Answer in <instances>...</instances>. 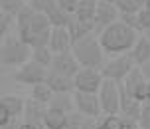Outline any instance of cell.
I'll return each mask as SVG.
<instances>
[{"label":"cell","instance_id":"34","mask_svg":"<svg viewBox=\"0 0 150 129\" xmlns=\"http://www.w3.org/2000/svg\"><path fill=\"white\" fill-rule=\"evenodd\" d=\"M18 129H44V127H38V125H32V123H20Z\"/></svg>","mask_w":150,"mask_h":129},{"label":"cell","instance_id":"12","mask_svg":"<svg viewBox=\"0 0 150 129\" xmlns=\"http://www.w3.org/2000/svg\"><path fill=\"white\" fill-rule=\"evenodd\" d=\"M73 40L69 36L67 28H52V40H50V50L53 54H63L71 52Z\"/></svg>","mask_w":150,"mask_h":129},{"label":"cell","instance_id":"24","mask_svg":"<svg viewBox=\"0 0 150 129\" xmlns=\"http://www.w3.org/2000/svg\"><path fill=\"white\" fill-rule=\"evenodd\" d=\"M26 6L24 0H0V12L10 16H18V12Z\"/></svg>","mask_w":150,"mask_h":129},{"label":"cell","instance_id":"8","mask_svg":"<svg viewBox=\"0 0 150 129\" xmlns=\"http://www.w3.org/2000/svg\"><path fill=\"white\" fill-rule=\"evenodd\" d=\"M73 99H75V111H79L85 117H95V119H99L103 115L101 101H99L97 93H81V91H75Z\"/></svg>","mask_w":150,"mask_h":129},{"label":"cell","instance_id":"29","mask_svg":"<svg viewBox=\"0 0 150 129\" xmlns=\"http://www.w3.org/2000/svg\"><path fill=\"white\" fill-rule=\"evenodd\" d=\"M138 127L150 129V103H142V111H140V117H138Z\"/></svg>","mask_w":150,"mask_h":129},{"label":"cell","instance_id":"9","mask_svg":"<svg viewBox=\"0 0 150 129\" xmlns=\"http://www.w3.org/2000/svg\"><path fill=\"white\" fill-rule=\"evenodd\" d=\"M120 20V10L111 2H103L99 0L97 2V18H95V34H101V32L112 26L115 22Z\"/></svg>","mask_w":150,"mask_h":129},{"label":"cell","instance_id":"7","mask_svg":"<svg viewBox=\"0 0 150 129\" xmlns=\"http://www.w3.org/2000/svg\"><path fill=\"white\" fill-rule=\"evenodd\" d=\"M103 82H105V76H103L101 70L81 68V72L75 76V91H81V93H99Z\"/></svg>","mask_w":150,"mask_h":129},{"label":"cell","instance_id":"6","mask_svg":"<svg viewBox=\"0 0 150 129\" xmlns=\"http://www.w3.org/2000/svg\"><path fill=\"white\" fill-rule=\"evenodd\" d=\"M47 74H50V70H47V68H44V66H40V64H36V62L30 60L28 64H24L22 68H18L14 72V82L34 87V85L45 84Z\"/></svg>","mask_w":150,"mask_h":129},{"label":"cell","instance_id":"4","mask_svg":"<svg viewBox=\"0 0 150 129\" xmlns=\"http://www.w3.org/2000/svg\"><path fill=\"white\" fill-rule=\"evenodd\" d=\"M97 95L101 101L103 115H120V97H122L120 84L112 82V80H105Z\"/></svg>","mask_w":150,"mask_h":129},{"label":"cell","instance_id":"14","mask_svg":"<svg viewBox=\"0 0 150 129\" xmlns=\"http://www.w3.org/2000/svg\"><path fill=\"white\" fill-rule=\"evenodd\" d=\"M0 107L12 119H20V115H24V109H26V99L20 95H14V93H6L0 97Z\"/></svg>","mask_w":150,"mask_h":129},{"label":"cell","instance_id":"33","mask_svg":"<svg viewBox=\"0 0 150 129\" xmlns=\"http://www.w3.org/2000/svg\"><path fill=\"white\" fill-rule=\"evenodd\" d=\"M140 70H142V74H144V77H146V82H150V62H148V64H144Z\"/></svg>","mask_w":150,"mask_h":129},{"label":"cell","instance_id":"18","mask_svg":"<svg viewBox=\"0 0 150 129\" xmlns=\"http://www.w3.org/2000/svg\"><path fill=\"white\" fill-rule=\"evenodd\" d=\"M67 115L59 109L47 107V113L44 117V129H65L67 127Z\"/></svg>","mask_w":150,"mask_h":129},{"label":"cell","instance_id":"17","mask_svg":"<svg viewBox=\"0 0 150 129\" xmlns=\"http://www.w3.org/2000/svg\"><path fill=\"white\" fill-rule=\"evenodd\" d=\"M75 18L85 26H91L95 30V18H97V2H79V8L75 10Z\"/></svg>","mask_w":150,"mask_h":129},{"label":"cell","instance_id":"15","mask_svg":"<svg viewBox=\"0 0 150 129\" xmlns=\"http://www.w3.org/2000/svg\"><path fill=\"white\" fill-rule=\"evenodd\" d=\"M122 90V85H120ZM140 111H142V103L134 99L132 95H128L127 91L122 90V97H120V115L125 119H132V121L138 123V117H140Z\"/></svg>","mask_w":150,"mask_h":129},{"label":"cell","instance_id":"11","mask_svg":"<svg viewBox=\"0 0 150 129\" xmlns=\"http://www.w3.org/2000/svg\"><path fill=\"white\" fill-rule=\"evenodd\" d=\"M47 113V105L40 103L36 99H26V109H24V123H32L38 127H44V117Z\"/></svg>","mask_w":150,"mask_h":129},{"label":"cell","instance_id":"35","mask_svg":"<svg viewBox=\"0 0 150 129\" xmlns=\"http://www.w3.org/2000/svg\"><path fill=\"white\" fill-rule=\"evenodd\" d=\"M103 2H111V4H117V0H103Z\"/></svg>","mask_w":150,"mask_h":129},{"label":"cell","instance_id":"32","mask_svg":"<svg viewBox=\"0 0 150 129\" xmlns=\"http://www.w3.org/2000/svg\"><path fill=\"white\" fill-rule=\"evenodd\" d=\"M120 129H140V127H138V123L132 121V119H122V125H120Z\"/></svg>","mask_w":150,"mask_h":129},{"label":"cell","instance_id":"3","mask_svg":"<svg viewBox=\"0 0 150 129\" xmlns=\"http://www.w3.org/2000/svg\"><path fill=\"white\" fill-rule=\"evenodd\" d=\"M32 60V48L20 38H4L0 48V62L6 68H22Z\"/></svg>","mask_w":150,"mask_h":129},{"label":"cell","instance_id":"22","mask_svg":"<svg viewBox=\"0 0 150 129\" xmlns=\"http://www.w3.org/2000/svg\"><path fill=\"white\" fill-rule=\"evenodd\" d=\"M55 58V54L50 50V46H44V48H34L32 50V62H36L40 66H44V68H52V62Z\"/></svg>","mask_w":150,"mask_h":129},{"label":"cell","instance_id":"1","mask_svg":"<svg viewBox=\"0 0 150 129\" xmlns=\"http://www.w3.org/2000/svg\"><path fill=\"white\" fill-rule=\"evenodd\" d=\"M138 38H140V34L136 30H132L130 26H127L125 22H120V20L99 34V40H101V46H103L105 54H109L112 58L128 54L134 48Z\"/></svg>","mask_w":150,"mask_h":129},{"label":"cell","instance_id":"20","mask_svg":"<svg viewBox=\"0 0 150 129\" xmlns=\"http://www.w3.org/2000/svg\"><path fill=\"white\" fill-rule=\"evenodd\" d=\"M47 107H53V109H59L63 113H71L75 109V99L73 93H53L52 103Z\"/></svg>","mask_w":150,"mask_h":129},{"label":"cell","instance_id":"21","mask_svg":"<svg viewBox=\"0 0 150 129\" xmlns=\"http://www.w3.org/2000/svg\"><path fill=\"white\" fill-rule=\"evenodd\" d=\"M144 82H146V77H144L142 70H140V68H134V70H132V72L127 76V80H125L120 85H122V90L127 91L128 95H132V93L136 91V87H138V85H142Z\"/></svg>","mask_w":150,"mask_h":129},{"label":"cell","instance_id":"16","mask_svg":"<svg viewBox=\"0 0 150 129\" xmlns=\"http://www.w3.org/2000/svg\"><path fill=\"white\" fill-rule=\"evenodd\" d=\"M128 56L132 58V62L136 64V68H142L144 64H148L150 62V40L142 34L140 38L136 40L134 48L128 52Z\"/></svg>","mask_w":150,"mask_h":129},{"label":"cell","instance_id":"2","mask_svg":"<svg viewBox=\"0 0 150 129\" xmlns=\"http://www.w3.org/2000/svg\"><path fill=\"white\" fill-rule=\"evenodd\" d=\"M73 56L77 58L81 68H89V70H103L105 68V50L101 46L99 34H89L83 40L75 42L71 48Z\"/></svg>","mask_w":150,"mask_h":129},{"label":"cell","instance_id":"5","mask_svg":"<svg viewBox=\"0 0 150 129\" xmlns=\"http://www.w3.org/2000/svg\"><path fill=\"white\" fill-rule=\"evenodd\" d=\"M134 68H136V64L132 62V58H130L128 54H122V56L111 58L101 72H103L105 80H112V82H117V84H122V82L127 80V76Z\"/></svg>","mask_w":150,"mask_h":129},{"label":"cell","instance_id":"13","mask_svg":"<svg viewBox=\"0 0 150 129\" xmlns=\"http://www.w3.org/2000/svg\"><path fill=\"white\" fill-rule=\"evenodd\" d=\"M45 84L52 87L53 93H75V77H67L50 70Z\"/></svg>","mask_w":150,"mask_h":129},{"label":"cell","instance_id":"27","mask_svg":"<svg viewBox=\"0 0 150 129\" xmlns=\"http://www.w3.org/2000/svg\"><path fill=\"white\" fill-rule=\"evenodd\" d=\"M79 2H81V0H57V6H59L65 14L73 16L75 10L79 8Z\"/></svg>","mask_w":150,"mask_h":129},{"label":"cell","instance_id":"25","mask_svg":"<svg viewBox=\"0 0 150 129\" xmlns=\"http://www.w3.org/2000/svg\"><path fill=\"white\" fill-rule=\"evenodd\" d=\"M12 22H16V16L0 12V38L2 40L8 38V32H10V28H12Z\"/></svg>","mask_w":150,"mask_h":129},{"label":"cell","instance_id":"38","mask_svg":"<svg viewBox=\"0 0 150 129\" xmlns=\"http://www.w3.org/2000/svg\"><path fill=\"white\" fill-rule=\"evenodd\" d=\"M32 2H36V0H30V4H32Z\"/></svg>","mask_w":150,"mask_h":129},{"label":"cell","instance_id":"19","mask_svg":"<svg viewBox=\"0 0 150 129\" xmlns=\"http://www.w3.org/2000/svg\"><path fill=\"white\" fill-rule=\"evenodd\" d=\"M67 32H69V36H71V40H73V44L75 42H79V40H83L85 36H89V34H93V28L91 26H85V24H81L75 16H69V22H67Z\"/></svg>","mask_w":150,"mask_h":129},{"label":"cell","instance_id":"23","mask_svg":"<svg viewBox=\"0 0 150 129\" xmlns=\"http://www.w3.org/2000/svg\"><path fill=\"white\" fill-rule=\"evenodd\" d=\"M52 97H53V91L47 84H40V85H34L32 87V99H36L40 103L50 105L52 103Z\"/></svg>","mask_w":150,"mask_h":129},{"label":"cell","instance_id":"30","mask_svg":"<svg viewBox=\"0 0 150 129\" xmlns=\"http://www.w3.org/2000/svg\"><path fill=\"white\" fill-rule=\"evenodd\" d=\"M120 22H125L127 26H130L132 30H136L140 34V24H138V14H120Z\"/></svg>","mask_w":150,"mask_h":129},{"label":"cell","instance_id":"26","mask_svg":"<svg viewBox=\"0 0 150 129\" xmlns=\"http://www.w3.org/2000/svg\"><path fill=\"white\" fill-rule=\"evenodd\" d=\"M83 121H85V115H81L79 111H71L67 115V127L65 129H81Z\"/></svg>","mask_w":150,"mask_h":129},{"label":"cell","instance_id":"31","mask_svg":"<svg viewBox=\"0 0 150 129\" xmlns=\"http://www.w3.org/2000/svg\"><path fill=\"white\" fill-rule=\"evenodd\" d=\"M81 129H99V119H95V117H85Z\"/></svg>","mask_w":150,"mask_h":129},{"label":"cell","instance_id":"28","mask_svg":"<svg viewBox=\"0 0 150 129\" xmlns=\"http://www.w3.org/2000/svg\"><path fill=\"white\" fill-rule=\"evenodd\" d=\"M138 24H140V32H144V34L150 30V8L144 6L138 12Z\"/></svg>","mask_w":150,"mask_h":129},{"label":"cell","instance_id":"10","mask_svg":"<svg viewBox=\"0 0 150 129\" xmlns=\"http://www.w3.org/2000/svg\"><path fill=\"white\" fill-rule=\"evenodd\" d=\"M50 70L55 72V74H61V76L75 77L81 72V66H79L77 58L73 56V52H63V54H55Z\"/></svg>","mask_w":150,"mask_h":129},{"label":"cell","instance_id":"37","mask_svg":"<svg viewBox=\"0 0 150 129\" xmlns=\"http://www.w3.org/2000/svg\"><path fill=\"white\" fill-rule=\"evenodd\" d=\"M83 2H99V0H83Z\"/></svg>","mask_w":150,"mask_h":129},{"label":"cell","instance_id":"36","mask_svg":"<svg viewBox=\"0 0 150 129\" xmlns=\"http://www.w3.org/2000/svg\"><path fill=\"white\" fill-rule=\"evenodd\" d=\"M144 36H146V38H148V40H150V30H148V32H146V34H144Z\"/></svg>","mask_w":150,"mask_h":129}]
</instances>
